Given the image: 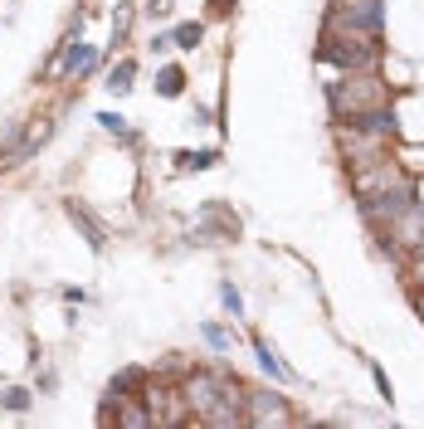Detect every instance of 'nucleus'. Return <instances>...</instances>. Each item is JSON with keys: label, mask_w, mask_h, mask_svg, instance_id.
<instances>
[{"label": "nucleus", "mask_w": 424, "mask_h": 429, "mask_svg": "<svg viewBox=\"0 0 424 429\" xmlns=\"http://www.w3.org/2000/svg\"><path fill=\"white\" fill-rule=\"evenodd\" d=\"M190 395V410L205 419V424H249L244 419V386L239 381H230V375H210V371H200V375H190V386H186Z\"/></svg>", "instance_id": "1"}, {"label": "nucleus", "mask_w": 424, "mask_h": 429, "mask_svg": "<svg viewBox=\"0 0 424 429\" xmlns=\"http://www.w3.org/2000/svg\"><path fill=\"white\" fill-rule=\"evenodd\" d=\"M317 59L322 64H342V69H370L381 59V44H376V34H361V30H346V25L327 20L322 44H317Z\"/></svg>", "instance_id": "2"}, {"label": "nucleus", "mask_w": 424, "mask_h": 429, "mask_svg": "<svg viewBox=\"0 0 424 429\" xmlns=\"http://www.w3.org/2000/svg\"><path fill=\"white\" fill-rule=\"evenodd\" d=\"M327 102L337 118H356L376 102H390V93H386V78H376L370 69H346V78L327 83Z\"/></svg>", "instance_id": "3"}, {"label": "nucleus", "mask_w": 424, "mask_h": 429, "mask_svg": "<svg viewBox=\"0 0 424 429\" xmlns=\"http://www.w3.org/2000/svg\"><path fill=\"white\" fill-rule=\"evenodd\" d=\"M400 181H405V171L395 166L390 156H370V161H361V166H351V186H356L361 200L366 195H381V190H390Z\"/></svg>", "instance_id": "4"}, {"label": "nucleus", "mask_w": 424, "mask_h": 429, "mask_svg": "<svg viewBox=\"0 0 424 429\" xmlns=\"http://www.w3.org/2000/svg\"><path fill=\"white\" fill-rule=\"evenodd\" d=\"M332 20L361 34H381V0H337Z\"/></svg>", "instance_id": "5"}, {"label": "nucleus", "mask_w": 424, "mask_h": 429, "mask_svg": "<svg viewBox=\"0 0 424 429\" xmlns=\"http://www.w3.org/2000/svg\"><path fill=\"white\" fill-rule=\"evenodd\" d=\"M244 419L249 424H283L288 419V405L274 395V390H244Z\"/></svg>", "instance_id": "6"}, {"label": "nucleus", "mask_w": 424, "mask_h": 429, "mask_svg": "<svg viewBox=\"0 0 424 429\" xmlns=\"http://www.w3.org/2000/svg\"><path fill=\"white\" fill-rule=\"evenodd\" d=\"M351 127L361 137H376V142H390L395 137V107L390 102H376V107H366V113L351 118Z\"/></svg>", "instance_id": "7"}, {"label": "nucleus", "mask_w": 424, "mask_h": 429, "mask_svg": "<svg viewBox=\"0 0 424 429\" xmlns=\"http://www.w3.org/2000/svg\"><path fill=\"white\" fill-rule=\"evenodd\" d=\"M390 234H395L400 249H424V205L419 200L400 214V220H390Z\"/></svg>", "instance_id": "8"}, {"label": "nucleus", "mask_w": 424, "mask_h": 429, "mask_svg": "<svg viewBox=\"0 0 424 429\" xmlns=\"http://www.w3.org/2000/svg\"><path fill=\"white\" fill-rule=\"evenodd\" d=\"M93 64H98L93 44H83V39H69V49H64V74H88Z\"/></svg>", "instance_id": "9"}, {"label": "nucleus", "mask_w": 424, "mask_h": 429, "mask_svg": "<svg viewBox=\"0 0 424 429\" xmlns=\"http://www.w3.org/2000/svg\"><path fill=\"white\" fill-rule=\"evenodd\" d=\"M254 356H258V366L274 375V381H293V371H288V361H278V351L269 346V342H254Z\"/></svg>", "instance_id": "10"}, {"label": "nucleus", "mask_w": 424, "mask_h": 429, "mask_svg": "<svg viewBox=\"0 0 424 429\" xmlns=\"http://www.w3.org/2000/svg\"><path fill=\"white\" fill-rule=\"evenodd\" d=\"M69 220H74V225H78V230L88 234V244H93V249H102V244H108V234H102V225L93 220V214H88V210H78V205H69Z\"/></svg>", "instance_id": "11"}, {"label": "nucleus", "mask_w": 424, "mask_h": 429, "mask_svg": "<svg viewBox=\"0 0 424 429\" xmlns=\"http://www.w3.org/2000/svg\"><path fill=\"white\" fill-rule=\"evenodd\" d=\"M132 78H137V64L132 59H122V64H113V74H108V93H132Z\"/></svg>", "instance_id": "12"}, {"label": "nucleus", "mask_w": 424, "mask_h": 429, "mask_svg": "<svg viewBox=\"0 0 424 429\" xmlns=\"http://www.w3.org/2000/svg\"><path fill=\"white\" fill-rule=\"evenodd\" d=\"M181 88H186V74L176 64H166L161 74H156V93H161V98H181Z\"/></svg>", "instance_id": "13"}, {"label": "nucleus", "mask_w": 424, "mask_h": 429, "mask_svg": "<svg viewBox=\"0 0 424 429\" xmlns=\"http://www.w3.org/2000/svg\"><path fill=\"white\" fill-rule=\"evenodd\" d=\"M176 161L186 171H205V166H215L220 161V151H176Z\"/></svg>", "instance_id": "14"}, {"label": "nucleus", "mask_w": 424, "mask_h": 429, "mask_svg": "<svg viewBox=\"0 0 424 429\" xmlns=\"http://www.w3.org/2000/svg\"><path fill=\"white\" fill-rule=\"evenodd\" d=\"M205 342L215 346V351H230V346H234V332L220 327V322H205Z\"/></svg>", "instance_id": "15"}, {"label": "nucleus", "mask_w": 424, "mask_h": 429, "mask_svg": "<svg viewBox=\"0 0 424 429\" xmlns=\"http://www.w3.org/2000/svg\"><path fill=\"white\" fill-rule=\"evenodd\" d=\"M200 34H205V30H200L195 20H186V25H176L171 44H176V49H195V44H200Z\"/></svg>", "instance_id": "16"}, {"label": "nucleus", "mask_w": 424, "mask_h": 429, "mask_svg": "<svg viewBox=\"0 0 424 429\" xmlns=\"http://www.w3.org/2000/svg\"><path fill=\"white\" fill-rule=\"evenodd\" d=\"M118 419H122V424H151V415L137 410V405H118Z\"/></svg>", "instance_id": "17"}, {"label": "nucleus", "mask_w": 424, "mask_h": 429, "mask_svg": "<svg viewBox=\"0 0 424 429\" xmlns=\"http://www.w3.org/2000/svg\"><path fill=\"white\" fill-rule=\"evenodd\" d=\"M220 302H225V307H230V312H234V317H239V312H244V302H239V293H234V288H230V283H220Z\"/></svg>", "instance_id": "18"}, {"label": "nucleus", "mask_w": 424, "mask_h": 429, "mask_svg": "<svg viewBox=\"0 0 424 429\" xmlns=\"http://www.w3.org/2000/svg\"><path fill=\"white\" fill-rule=\"evenodd\" d=\"M5 405H10V410H30V390H20V386L5 390Z\"/></svg>", "instance_id": "19"}, {"label": "nucleus", "mask_w": 424, "mask_h": 429, "mask_svg": "<svg viewBox=\"0 0 424 429\" xmlns=\"http://www.w3.org/2000/svg\"><path fill=\"white\" fill-rule=\"evenodd\" d=\"M98 122H102V127H108V132H122V127H127V118H122V113H102Z\"/></svg>", "instance_id": "20"}, {"label": "nucleus", "mask_w": 424, "mask_h": 429, "mask_svg": "<svg viewBox=\"0 0 424 429\" xmlns=\"http://www.w3.org/2000/svg\"><path fill=\"white\" fill-rule=\"evenodd\" d=\"M146 10H151V15H166V10H171V0H146Z\"/></svg>", "instance_id": "21"}, {"label": "nucleus", "mask_w": 424, "mask_h": 429, "mask_svg": "<svg viewBox=\"0 0 424 429\" xmlns=\"http://www.w3.org/2000/svg\"><path fill=\"white\" fill-rule=\"evenodd\" d=\"M419 312H424V298H419Z\"/></svg>", "instance_id": "22"}]
</instances>
